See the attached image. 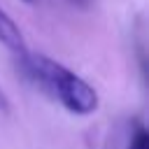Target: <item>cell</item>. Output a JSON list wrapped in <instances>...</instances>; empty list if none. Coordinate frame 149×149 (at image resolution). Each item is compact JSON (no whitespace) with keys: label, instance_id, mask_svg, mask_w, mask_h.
<instances>
[{"label":"cell","instance_id":"obj_1","mask_svg":"<svg viewBox=\"0 0 149 149\" xmlns=\"http://www.w3.org/2000/svg\"><path fill=\"white\" fill-rule=\"evenodd\" d=\"M21 68L26 70V74L40 84L44 91H49L65 109L74 112V114H93L100 105L95 88L84 81L79 74H74L72 70H68L63 63L44 56V54H21Z\"/></svg>","mask_w":149,"mask_h":149},{"label":"cell","instance_id":"obj_2","mask_svg":"<svg viewBox=\"0 0 149 149\" xmlns=\"http://www.w3.org/2000/svg\"><path fill=\"white\" fill-rule=\"evenodd\" d=\"M0 44H5L9 51L14 54H23L26 51V40H23V33L21 28L14 23V19L9 14H5L0 9Z\"/></svg>","mask_w":149,"mask_h":149},{"label":"cell","instance_id":"obj_3","mask_svg":"<svg viewBox=\"0 0 149 149\" xmlns=\"http://www.w3.org/2000/svg\"><path fill=\"white\" fill-rule=\"evenodd\" d=\"M128 149H149V133H147V128L142 123H135L133 126Z\"/></svg>","mask_w":149,"mask_h":149},{"label":"cell","instance_id":"obj_4","mask_svg":"<svg viewBox=\"0 0 149 149\" xmlns=\"http://www.w3.org/2000/svg\"><path fill=\"white\" fill-rule=\"evenodd\" d=\"M0 112L2 114H7L9 112V98H7V93L0 88Z\"/></svg>","mask_w":149,"mask_h":149},{"label":"cell","instance_id":"obj_5","mask_svg":"<svg viewBox=\"0 0 149 149\" xmlns=\"http://www.w3.org/2000/svg\"><path fill=\"white\" fill-rule=\"evenodd\" d=\"M68 2H72V5H77V7H88L93 0H68Z\"/></svg>","mask_w":149,"mask_h":149},{"label":"cell","instance_id":"obj_6","mask_svg":"<svg viewBox=\"0 0 149 149\" xmlns=\"http://www.w3.org/2000/svg\"><path fill=\"white\" fill-rule=\"evenodd\" d=\"M23 2H35V0H23Z\"/></svg>","mask_w":149,"mask_h":149}]
</instances>
